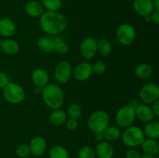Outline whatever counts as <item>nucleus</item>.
Returning a JSON list of instances; mask_svg holds the SVG:
<instances>
[{
  "instance_id": "f257e3e1",
  "label": "nucleus",
  "mask_w": 159,
  "mask_h": 158,
  "mask_svg": "<svg viewBox=\"0 0 159 158\" xmlns=\"http://www.w3.org/2000/svg\"><path fill=\"white\" fill-rule=\"evenodd\" d=\"M40 26L45 33L56 36L66 29L68 21L57 11H46L40 16Z\"/></svg>"
},
{
  "instance_id": "f03ea898",
  "label": "nucleus",
  "mask_w": 159,
  "mask_h": 158,
  "mask_svg": "<svg viewBox=\"0 0 159 158\" xmlns=\"http://www.w3.org/2000/svg\"><path fill=\"white\" fill-rule=\"evenodd\" d=\"M42 97L45 105L51 109H57L64 102V93L61 88L55 84L47 85L43 88Z\"/></svg>"
},
{
  "instance_id": "7ed1b4c3",
  "label": "nucleus",
  "mask_w": 159,
  "mask_h": 158,
  "mask_svg": "<svg viewBox=\"0 0 159 158\" xmlns=\"http://www.w3.org/2000/svg\"><path fill=\"white\" fill-rule=\"evenodd\" d=\"M110 123V116L103 110H96L89 116L88 126L93 133H100L105 130Z\"/></svg>"
},
{
  "instance_id": "20e7f679",
  "label": "nucleus",
  "mask_w": 159,
  "mask_h": 158,
  "mask_svg": "<svg viewBox=\"0 0 159 158\" xmlns=\"http://www.w3.org/2000/svg\"><path fill=\"white\" fill-rule=\"evenodd\" d=\"M143 130L137 125H130L125 128L122 134V141L125 146L128 147H134L141 146L144 139Z\"/></svg>"
},
{
  "instance_id": "39448f33",
  "label": "nucleus",
  "mask_w": 159,
  "mask_h": 158,
  "mask_svg": "<svg viewBox=\"0 0 159 158\" xmlns=\"http://www.w3.org/2000/svg\"><path fill=\"white\" fill-rule=\"evenodd\" d=\"M3 97L6 102L12 105L21 103L25 98V91L20 85L9 82L3 88Z\"/></svg>"
},
{
  "instance_id": "423d86ee",
  "label": "nucleus",
  "mask_w": 159,
  "mask_h": 158,
  "mask_svg": "<svg viewBox=\"0 0 159 158\" xmlns=\"http://www.w3.org/2000/svg\"><path fill=\"white\" fill-rule=\"evenodd\" d=\"M116 37L120 44L128 46L134 41L136 38V30L132 25L124 23L116 29Z\"/></svg>"
},
{
  "instance_id": "0eeeda50",
  "label": "nucleus",
  "mask_w": 159,
  "mask_h": 158,
  "mask_svg": "<svg viewBox=\"0 0 159 158\" xmlns=\"http://www.w3.org/2000/svg\"><path fill=\"white\" fill-rule=\"evenodd\" d=\"M136 119L135 108L129 105L121 107L116 115V122L121 128L130 126Z\"/></svg>"
},
{
  "instance_id": "6e6552de",
  "label": "nucleus",
  "mask_w": 159,
  "mask_h": 158,
  "mask_svg": "<svg viewBox=\"0 0 159 158\" xmlns=\"http://www.w3.org/2000/svg\"><path fill=\"white\" fill-rule=\"evenodd\" d=\"M139 98L144 104H152L159 99V88L155 83H147L141 88Z\"/></svg>"
},
{
  "instance_id": "1a4fd4ad",
  "label": "nucleus",
  "mask_w": 159,
  "mask_h": 158,
  "mask_svg": "<svg viewBox=\"0 0 159 158\" xmlns=\"http://www.w3.org/2000/svg\"><path fill=\"white\" fill-rule=\"evenodd\" d=\"M72 74L71 64L67 60H62L57 64L54 71V77L61 84H65L69 81Z\"/></svg>"
},
{
  "instance_id": "9d476101",
  "label": "nucleus",
  "mask_w": 159,
  "mask_h": 158,
  "mask_svg": "<svg viewBox=\"0 0 159 158\" xmlns=\"http://www.w3.org/2000/svg\"><path fill=\"white\" fill-rule=\"evenodd\" d=\"M80 53L85 59H92L97 54V41L93 37H86L80 43Z\"/></svg>"
},
{
  "instance_id": "9b49d317",
  "label": "nucleus",
  "mask_w": 159,
  "mask_h": 158,
  "mask_svg": "<svg viewBox=\"0 0 159 158\" xmlns=\"http://www.w3.org/2000/svg\"><path fill=\"white\" fill-rule=\"evenodd\" d=\"M75 78L79 81L88 80L93 74L92 64L89 62H82L78 64L73 71Z\"/></svg>"
},
{
  "instance_id": "f8f14e48",
  "label": "nucleus",
  "mask_w": 159,
  "mask_h": 158,
  "mask_svg": "<svg viewBox=\"0 0 159 158\" xmlns=\"http://www.w3.org/2000/svg\"><path fill=\"white\" fill-rule=\"evenodd\" d=\"M133 9L137 14L143 17L151 15L155 10L152 0H134Z\"/></svg>"
},
{
  "instance_id": "ddd939ff",
  "label": "nucleus",
  "mask_w": 159,
  "mask_h": 158,
  "mask_svg": "<svg viewBox=\"0 0 159 158\" xmlns=\"http://www.w3.org/2000/svg\"><path fill=\"white\" fill-rule=\"evenodd\" d=\"M29 147L30 150V154L35 156H40L46 151L47 142L42 136H35L30 140Z\"/></svg>"
},
{
  "instance_id": "4468645a",
  "label": "nucleus",
  "mask_w": 159,
  "mask_h": 158,
  "mask_svg": "<svg viewBox=\"0 0 159 158\" xmlns=\"http://www.w3.org/2000/svg\"><path fill=\"white\" fill-rule=\"evenodd\" d=\"M136 118H138L144 122H149L154 120L155 115L152 112V108L146 104H139L135 108Z\"/></svg>"
},
{
  "instance_id": "2eb2a0df",
  "label": "nucleus",
  "mask_w": 159,
  "mask_h": 158,
  "mask_svg": "<svg viewBox=\"0 0 159 158\" xmlns=\"http://www.w3.org/2000/svg\"><path fill=\"white\" fill-rule=\"evenodd\" d=\"M95 153L99 158H113L114 150L110 142L102 140L97 144Z\"/></svg>"
},
{
  "instance_id": "dca6fc26",
  "label": "nucleus",
  "mask_w": 159,
  "mask_h": 158,
  "mask_svg": "<svg viewBox=\"0 0 159 158\" xmlns=\"http://www.w3.org/2000/svg\"><path fill=\"white\" fill-rule=\"evenodd\" d=\"M16 30L15 23L7 17L0 19V35L4 37H10Z\"/></svg>"
},
{
  "instance_id": "f3484780",
  "label": "nucleus",
  "mask_w": 159,
  "mask_h": 158,
  "mask_svg": "<svg viewBox=\"0 0 159 158\" xmlns=\"http://www.w3.org/2000/svg\"><path fill=\"white\" fill-rule=\"evenodd\" d=\"M31 78L36 86L41 87V88L46 86L49 81V75L43 68H37L34 70L32 72Z\"/></svg>"
},
{
  "instance_id": "a211bd4d",
  "label": "nucleus",
  "mask_w": 159,
  "mask_h": 158,
  "mask_svg": "<svg viewBox=\"0 0 159 158\" xmlns=\"http://www.w3.org/2000/svg\"><path fill=\"white\" fill-rule=\"evenodd\" d=\"M24 10L26 15L30 17H40L43 12V7L41 3L35 0H31L25 4Z\"/></svg>"
},
{
  "instance_id": "6ab92c4d",
  "label": "nucleus",
  "mask_w": 159,
  "mask_h": 158,
  "mask_svg": "<svg viewBox=\"0 0 159 158\" xmlns=\"http://www.w3.org/2000/svg\"><path fill=\"white\" fill-rule=\"evenodd\" d=\"M0 48L8 55H15L20 50V45L16 40L12 39L0 40Z\"/></svg>"
},
{
  "instance_id": "aec40b11",
  "label": "nucleus",
  "mask_w": 159,
  "mask_h": 158,
  "mask_svg": "<svg viewBox=\"0 0 159 158\" xmlns=\"http://www.w3.org/2000/svg\"><path fill=\"white\" fill-rule=\"evenodd\" d=\"M141 146L145 154L155 156L159 152V143L157 139L144 138Z\"/></svg>"
},
{
  "instance_id": "412c9836",
  "label": "nucleus",
  "mask_w": 159,
  "mask_h": 158,
  "mask_svg": "<svg viewBox=\"0 0 159 158\" xmlns=\"http://www.w3.org/2000/svg\"><path fill=\"white\" fill-rule=\"evenodd\" d=\"M143 133L147 138L158 139L159 138V122L154 120L148 122L144 126Z\"/></svg>"
},
{
  "instance_id": "4be33fe9",
  "label": "nucleus",
  "mask_w": 159,
  "mask_h": 158,
  "mask_svg": "<svg viewBox=\"0 0 159 158\" xmlns=\"http://www.w3.org/2000/svg\"><path fill=\"white\" fill-rule=\"evenodd\" d=\"M67 113L63 110L57 108L54 109L49 116V120L53 125H61L65 123L67 120Z\"/></svg>"
},
{
  "instance_id": "5701e85b",
  "label": "nucleus",
  "mask_w": 159,
  "mask_h": 158,
  "mask_svg": "<svg viewBox=\"0 0 159 158\" xmlns=\"http://www.w3.org/2000/svg\"><path fill=\"white\" fill-rule=\"evenodd\" d=\"M135 75L140 79L142 80H146L149 78L152 75L153 73V69L152 66L147 63L140 64L139 65L136 67L135 68Z\"/></svg>"
},
{
  "instance_id": "b1692460",
  "label": "nucleus",
  "mask_w": 159,
  "mask_h": 158,
  "mask_svg": "<svg viewBox=\"0 0 159 158\" xmlns=\"http://www.w3.org/2000/svg\"><path fill=\"white\" fill-rule=\"evenodd\" d=\"M103 138L108 142H114L121 136V132L118 127L114 125H108L102 132Z\"/></svg>"
},
{
  "instance_id": "393cba45",
  "label": "nucleus",
  "mask_w": 159,
  "mask_h": 158,
  "mask_svg": "<svg viewBox=\"0 0 159 158\" xmlns=\"http://www.w3.org/2000/svg\"><path fill=\"white\" fill-rule=\"evenodd\" d=\"M54 42L52 38L43 37L37 40V46L39 50L44 53H51L54 50Z\"/></svg>"
},
{
  "instance_id": "a878e982",
  "label": "nucleus",
  "mask_w": 159,
  "mask_h": 158,
  "mask_svg": "<svg viewBox=\"0 0 159 158\" xmlns=\"http://www.w3.org/2000/svg\"><path fill=\"white\" fill-rule=\"evenodd\" d=\"M68 152L65 147L61 145H55L51 148L49 151L50 158H68Z\"/></svg>"
},
{
  "instance_id": "bb28decb",
  "label": "nucleus",
  "mask_w": 159,
  "mask_h": 158,
  "mask_svg": "<svg viewBox=\"0 0 159 158\" xmlns=\"http://www.w3.org/2000/svg\"><path fill=\"white\" fill-rule=\"evenodd\" d=\"M112 45L110 41L106 39H101L97 41V53L100 55L108 56L111 54Z\"/></svg>"
},
{
  "instance_id": "cd10ccee",
  "label": "nucleus",
  "mask_w": 159,
  "mask_h": 158,
  "mask_svg": "<svg viewBox=\"0 0 159 158\" xmlns=\"http://www.w3.org/2000/svg\"><path fill=\"white\" fill-rule=\"evenodd\" d=\"M52 40L54 42V50L57 51L58 54H66L67 53L69 50V46L68 45L62 40V38L59 37L58 36L56 35L54 38H52Z\"/></svg>"
},
{
  "instance_id": "c85d7f7f",
  "label": "nucleus",
  "mask_w": 159,
  "mask_h": 158,
  "mask_svg": "<svg viewBox=\"0 0 159 158\" xmlns=\"http://www.w3.org/2000/svg\"><path fill=\"white\" fill-rule=\"evenodd\" d=\"M67 116L70 119H76V120L80 119L82 116V108L80 105L76 103L70 104L67 109Z\"/></svg>"
},
{
  "instance_id": "c756f323",
  "label": "nucleus",
  "mask_w": 159,
  "mask_h": 158,
  "mask_svg": "<svg viewBox=\"0 0 159 158\" xmlns=\"http://www.w3.org/2000/svg\"><path fill=\"white\" fill-rule=\"evenodd\" d=\"M41 5L47 11H58L62 6L61 0H41Z\"/></svg>"
},
{
  "instance_id": "7c9ffc66",
  "label": "nucleus",
  "mask_w": 159,
  "mask_h": 158,
  "mask_svg": "<svg viewBox=\"0 0 159 158\" xmlns=\"http://www.w3.org/2000/svg\"><path fill=\"white\" fill-rule=\"evenodd\" d=\"M96 155L95 150L88 146H85L79 149L78 152L79 158H96Z\"/></svg>"
},
{
  "instance_id": "2f4dec72",
  "label": "nucleus",
  "mask_w": 159,
  "mask_h": 158,
  "mask_svg": "<svg viewBox=\"0 0 159 158\" xmlns=\"http://www.w3.org/2000/svg\"><path fill=\"white\" fill-rule=\"evenodd\" d=\"M16 153L20 158H26L30 155V150L27 144H21L16 150Z\"/></svg>"
},
{
  "instance_id": "473e14b6",
  "label": "nucleus",
  "mask_w": 159,
  "mask_h": 158,
  "mask_svg": "<svg viewBox=\"0 0 159 158\" xmlns=\"http://www.w3.org/2000/svg\"><path fill=\"white\" fill-rule=\"evenodd\" d=\"M92 69H93V73L100 75V74L105 73L106 70H107V66H106L104 62L99 60V61L95 62L93 64H92Z\"/></svg>"
},
{
  "instance_id": "72a5a7b5",
  "label": "nucleus",
  "mask_w": 159,
  "mask_h": 158,
  "mask_svg": "<svg viewBox=\"0 0 159 158\" xmlns=\"http://www.w3.org/2000/svg\"><path fill=\"white\" fill-rule=\"evenodd\" d=\"M9 82L10 81L7 74L3 71H0V88L3 89Z\"/></svg>"
},
{
  "instance_id": "f704fd0d",
  "label": "nucleus",
  "mask_w": 159,
  "mask_h": 158,
  "mask_svg": "<svg viewBox=\"0 0 159 158\" xmlns=\"http://www.w3.org/2000/svg\"><path fill=\"white\" fill-rule=\"evenodd\" d=\"M141 154L138 150L131 148L126 152V158H140Z\"/></svg>"
},
{
  "instance_id": "c9c22d12",
  "label": "nucleus",
  "mask_w": 159,
  "mask_h": 158,
  "mask_svg": "<svg viewBox=\"0 0 159 158\" xmlns=\"http://www.w3.org/2000/svg\"><path fill=\"white\" fill-rule=\"evenodd\" d=\"M66 127L68 130H75L77 129L78 125V120L73 119H69L66 120Z\"/></svg>"
},
{
  "instance_id": "e433bc0d",
  "label": "nucleus",
  "mask_w": 159,
  "mask_h": 158,
  "mask_svg": "<svg viewBox=\"0 0 159 158\" xmlns=\"http://www.w3.org/2000/svg\"><path fill=\"white\" fill-rule=\"evenodd\" d=\"M151 20L152 22H153L155 24H158L159 23V10L158 9H155L153 12L151 13L150 15Z\"/></svg>"
},
{
  "instance_id": "4c0bfd02",
  "label": "nucleus",
  "mask_w": 159,
  "mask_h": 158,
  "mask_svg": "<svg viewBox=\"0 0 159 158\" xmlns=\"http://www.w3.org/2000/svg\"><path fill=\"white\" fill-rule=\"evenodd\" d=\"M155 117L158 118L159 117V100L155 101V102L152 103V106L151 107Z\"/></svg>"
},
{
  "instance_id": "58836bf2",
  "label": "nucleus",
  "mask_w": 159,
  "mask_h": 158,
  "mask_svg": "<svg viewBox=\"0 0 159 158\" xmlns=\"http://www.w3.org/2000/svg\"><path fill=\"white\" fill-rule=\"evenodd\" d=\"M127 105H129L130 106H131L132 108H136L137 107H138V105H139V102H138V100H137V99H131V100L129 102V103L127 104Z\"/></svg>"
},
{
  "instance_id": "ea45409f",
  "label": "nucleus",
  "mask_w": 159,
  "mask_h": 158,
  "mask_svg": "<svg viewBox=\"0 0 159 158\" xmlns=\"http://www.w3.org/2000/svg\"><path fill=\"white\" fill-rule=\"evenodd\" d=\"M94 136H95V139H96L97 141H99V142H101V141H102L104 139L103 135H102V133H95Z\"/></svg>"
},
{
  "instance_id": "a19ab883",
  "label": "nucleus",
  "mask_w": 159,
  "mask_h": 158,
  "mask_svg": "<svg viewBox=\"0 0 159 158\" xmlns=\"http://www.w3.org/2000/svg\"><path fill=\"white\" fill-rule=\"evenodd\" d=\"M152 2H153L154 9L159 10V0H152Z\"/></svg>"
},
{
  "instance_id": "79ce46f5",
  "label": "nucleus",
  "mask_w": 159,
  "mask_h": 158,
  "mask_svg": "<svg viewBox=\"0 0 159 158\" xmlns=\"http://www.w3.org/2000/svg\"><path fill=\"white\" fill-rule=\"evenodd\" d=\"M34 91H35V92L37 93V94H41L42 91H43V88L39 86H36L35 88H34Z\"/></svg>"
},
{
  "instance_id": "37998d69",
  "label": "nucleus",
  "mask_w": 159,
  "mask_h": 158,
  "mask_svg": "<svg viewBox=\"0 0 159 158\" xmlns=\"http://www.w3.org/2000/svg\"><path fill=\"white\" fill-rule=\"evenodd\" d=\"M140 158H156V157H155V156H153V155L144 154V155H141Z\"/></svg>"
},
{
  "instance_id": "c03bdc74",
  "label": "nucleus",
  "mask_w": 159,
  "mask_h": 158,
  "mask_svg": "<svg viewBox=\"0 0 159 158\" xmlns=\"http://www.w3.org/2000/svg\"><path fill=\"white\" fill-rule=\"evenodd\" d=\"M144 20H145L146 22H148V23H149V22H152V20H151L150 15H147V16L144 17Z\"/></svg>"
},
{
  "instance_id": "a18cd8bd",
  "label": "nucleus",
  "mask_w": 159,
  "mask_h": 158,
  "mask_svg": "<svg viewBox=\"0 0 159 158\" xmlns=\"http://www.w3.org/2000/svg\"><path fill=\"white\" fill-rule=\"evenodd\" d=\"M68 158H74V157H70V156H68Z\"/></svg>"
},
{
  "instance_id": "49530a36",
  "label": "nucleus",
  "mask_w": 159,
  "mask_h": 158,
  "mask_svg": "<svg viewBox=\"0 0 159 158\" xmlns=\"http://www.w3.org/2000/svg\"><path fill=\"white\" fill-rule=\"evenodd\" d=\"M0 51H1V48H0Z\"/></svg>"
}]
</instances>
